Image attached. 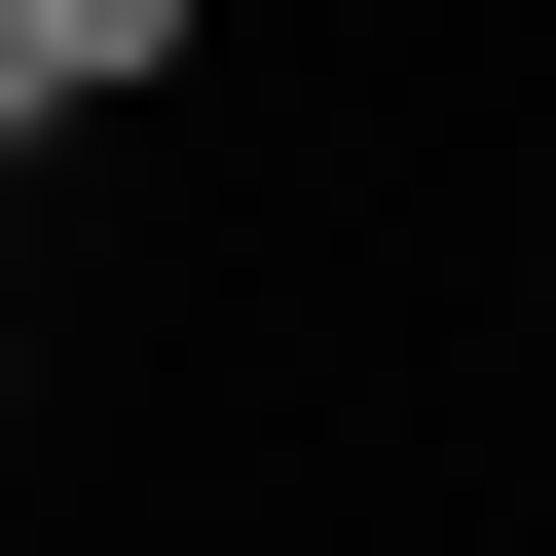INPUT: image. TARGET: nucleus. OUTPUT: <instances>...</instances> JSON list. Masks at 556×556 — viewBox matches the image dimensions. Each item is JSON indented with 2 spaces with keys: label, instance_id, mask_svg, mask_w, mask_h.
Listing matches in <instances>:
<instances>
[{
  "label": "nucleus",
  "instance_id": "f257e3e1",
  "mask_svg": "<svg viewBox=\"0 0 556 556\" xmlns=\"http://www.w3.org/2000/svg\"><path fill=\"white\" fill-rule=\"evenodd\" d=\"M186 75V0H0V149H75V112H149Z\"/></svg>",
  "mask_w": 556,
  "mask_h": 556
},
{
  "label": "nucleus",
  "instance_id": "f03ea898",
  "mask_svg": "<svg viewBox=\"0 0 556 556\" xmlns=\"http://www.w3.org/2000/svg\"><path fill=\"white\" fill-rule=\"evenodd\" d=\"M0 408H38V298H0Z\"/></svg>",
  "mask_w": 556,
  "mask_h": 556
}]
</instances>
